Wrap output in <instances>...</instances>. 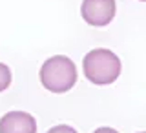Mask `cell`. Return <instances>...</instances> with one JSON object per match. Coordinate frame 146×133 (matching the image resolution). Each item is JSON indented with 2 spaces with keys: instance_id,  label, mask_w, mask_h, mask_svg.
Returning a JSON list of instances; mask_svg holds the SVG:
<instances>
[{
  "instance_id": "7",
  "label": "cell",
  "mask_w": 146,
  "mask_h": 133,
  "mask_svg": "<svg viewBox=\"0 0 146 133\" xmlns=\"http://www.w3.org/2000/svg\"><path fill=\"white\" fill-rule=\"evenodd\" d=\"M93 133H119V131L113 130V128H99V130H95Z\"/></svg>"
},
{
  "instance_id": "9",
  "label": "cell",
  "mask_w": 146,
  "mask_h": 133,
  "mask_svg": "<svg viewBox=\"0 0 146 133\" xmlns=\"http://www.w3.org/2000/svg\"><path fill=\"white\" fill-rule=\"evenodd\" d=\"M141 133H146V131H141Z\"/></svg>"
},
{
  "instance_id": "1",
  "label": "cell",
  "mask_w": 146,
  "mask_h": 133,
  "mask_svg": "<svg viewBox=\"0 0 146 133\" xmlns=\"http://www.w3.org/2000/svg\"><path fill=\"white\" fill-rule=\"evenodd\" d=\"M121 58L104 48L91 49L82 60V69L90 82L97 86L113 84L121 75Z\"/></svg>"
},
{
  "instance_id": "5",
  "label": "cell",
  "mask_w": 146,
  "mask_h": 133,
  "mask_svg": "<svg viewBox=\"0 0 146 133\" xmlns=\"http://www.w3.org/2000/svg\"><path fill=\"white\" fill-rule=\"evenodd\" d=\"M9 84H11V69H9L6 64L0 62V91L7 89Z\"/></svg>"
},
{
  "instance_id": "8",
  "label": "cell",
  "mask_w": 146,
  "mask_h": 133,
  "mask_svg": "<svg viewBox=\"0 0 146 133\" xmlns=\"http://www.w3.org/2000/svg\"><path fill=\"white\" fill-rule=\"evenodd\" d=\"M141 2H146V0H141Z\"/></svg>"
},
{
  "instance_id": "2",
  "label": "cell",
  "mask_w": 146,
  "mask_h": 133,
  "mask_svg": "<svg viewBox=\"0 0 146 133\" xmlns=\"http://www.w3.org/2000/svg\"><path fill=\"white\" fill-rule=\"evenodd\" d=\"M40 82L48 91L66 93L77 82V67L71 58L64 55H55L48 58L40 67Z\"/></svg>"
},
{
  "instance_id": "6",
  "label": "cell",
  "mask_w": 146,
  "mask_h": 133,
  "mask_svg": "<svg viewBox=\"0 0 146 133\" xmlns=\"http://www.w3.org/2000/svg\"><path fill=\"white\" fill-rule=\"evenodd\" d=\"M48 133H77L75 130H73L71 126H66V124H58V126H55L51 128Z\"/></svg>"
},
{
  "instance_id": "4",
  "label": "cell",
  "mask_w": 146,
  "mask_h": 133,
  "mask_svg": "<svg viewBox=\"0 0 146 133\" xmlns=\"http://www.w3.org/2000/svg\"><path fill=\"white\" fill-rule=\"evenodd\" d=\"M0 133H36V120L26 111H9L0 118Z\"/></svg>"
},
{
  "instance_id": "3",
  "label": "cell",
  "mask_w": 146,
  "mask_h": 133,
  "mask_svg": "<svg viewBox=\"0 0 146 133\" xmlns=\"http://www.w3.org/2000/svg\"><path fill=\"white\" fill-rule=\"evenodd\" d=\"M80 15L90 26H108L115 17V0H82Z\"/></svg>"
}]
</instances>
